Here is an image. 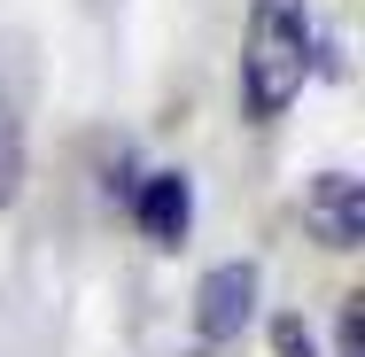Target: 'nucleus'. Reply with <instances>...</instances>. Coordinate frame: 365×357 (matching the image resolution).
I'll list each match as a JSON object with an SVG mask.
<instances>
[{
	"mask_svg": "<svg viewBox=\"0 0 365 357\" xmlns=\"http://www.w3.org/2000/svg\"><path fill=\"white\" fill-rule=\"evenodd\" d=\"M311 71V31L288 0H264L257 24H249V47H241V109L249 117H280Z\"/></svg>",
	"mask_w": 365,
	"mask_h": 357,
	"instance_id": "obj_1",
	"label": "nucleus"
},
{
	"mask_svg": "<svg viewBox=\"0 0 365 357\" xmlns=\"http://www.w3.org/2000/svg\"><path fill=\"white\" fill-rule=\"evenodd\" d=\"M249 319H257V264L249 257L241 264H218L210 280L195 287V334L202 342H233Z\"/></svg>",
	"mask_w": 365,
	"mask_h": 357,
	"instance_id": "obj_2",
	"label": "nucleus"
},
{
	"mask_svg": "<svg viewBox=\"0 0 365 357\" xmlns=\"http://www.w3.org/2000/svg\"><path fill=\"white\" fill-rule=\"evenodd\" d=\"M303 217H311V233H319L327 249H358L365 241V187L350 171H319V179L303 187Z\"/></svg>",
	"mask_w": 365,
	"mask_h": 357,
	"instance_id": "obj_3",
	"label": "nucleus"
},
{
	"mask_svg": "<svg viewBox=\"0 0 365 357\" xmlns=\"http://www.w3.org/2000/svg\"><path fill=\"white\" fill-rule=\"evenodd\" d=\"M133 217H140L148 241L179 249V241H187V225H195V187H187L179 171H155V179L140 187V202H133Z\"/></svg>",
	"mask_w": 365,
	"mask_h": 357,
	"instance_id": "obj_4",
	"label": "nucleus"
},
{
	"mask_svg": "<svg viewBox=\"0 0 365 357\" xmlns=\"http://www.w3.org/2000/svg\"><path fill=\"white\" fill-rule=\"evenodd\" d=\"M24 195V125H16V101L0 86V210Z\"/></svg>",
	"mask_w": 365,
	"mask_h": 357,
	"instance_id": "obj_5",
	"label": "nucleus"
},
{
	"mask_svg": "<svg viewBox=\"0 0 365 357\" xmlns=\"http://www.w3.org/2000/svg\"><path fill=\"white\" fill-rule=\"evenodd\" d=\"M272 350H280V357H319L311 334H303V319H280V326H272Z\"/></svg>",
	"mask_w": 365,
	"mask_h": 357,
	"instance_id": "obj_6",
	"label": "nucleus"
},
{
	"mask_svg": "<svg viewBox=\"0 0 365 357\" xmlns=\"http://www.w3.org/2000/svg\"><path fill=\"white\" fill-rule=\"evenodd\" d=\"M342 357H365V319H358V295L342 303Z\"/></svg>",
	"mask_w": 365,
	"mask_h": 357,
	"instance_id": "obj_7",
	"label": "nucleus"
}]
</instances>
